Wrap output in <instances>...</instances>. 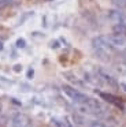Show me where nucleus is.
<instances>
[{
    "instance_id": "obj_11",
    "label": "nucleus",
    "mask_w": 126,
    "mask_h": 127,
    "mask_svg": "<svg viewBox=\"0 0 126 127\" xmlns=\"http://www.w3.org/2000/svg\"><path fill=\"white\" fill-rule=\"evenodd\" d=\"M16 47L18 48H25L26 47V41H25L23 38H18V41H16Z\"/></svg>"
},
{
    "instance_id": "obj_4",
    "label": "nucleus",
    "mask_w": 126,
    "mask_h": 127,
    "mask_svg": "<svg viewBox=\"0 0 126 127\" xmlns=\"http://www.w3.org/2000/svg\"><path fill=\"white\" fill-rule=\"evenodd\" d=\"M11 127H30L29 119L21 112H16L11 119Z\"/></svg>"
},
{
    "instance_id": "obj_8",
    "label": "nucleus",
    "mask_w": 126,
    "mask_h": 127,
    "mask_svg": "<svg viewBox=\"0 0 126 127\" xmlns=\"http://www.w3.org/2000/svg\"><path fill=\"white\" fill-rule=\"evenodd\" d=\"M99 94H100V97H101L103 100H106L107 102H111V104L117 105V107H119V108H122V107H123L122 101H121L119 98H117L115 96H112V94H110V93H104V92H99Z\"/></svg>"
},
{
    "instance_id": "obj_14",
    "label": "nucleus",
    "mask_w": 126,
    "mask_h": 127,
    "mask_svg": "<svg viewBox=\"0 0 126 127\" xmlns=\"http://www.w3.org/2000/svg\"><path fill=\"white\" fill-rule=\"evenodd\" d=\"M33 75H34V71H33V68H30L29 71H27V78H32Z\"/></svg>"
},
{
    "instance_id": "obj_15",
    "label": "nucleus",
    "mask_w": 126,
    "mask_h": 127,
    "mask_svg": "<svg viewBox=\"0 0 126 127\" xmlns=\"http://www.w3.org/2000/svg\"><path fill=\"white\" fill-rule=\"evenodd\" d=\"M121 89H122V90L123 92H125V93H126V82H121Z\"/></svg>"
},
{
    "instance_id": "obj_10",
    "label": "nucleus",
    "mask_w": 126,
    "mask_h": 127,
    "mask_svg": "<svg viewBox=\"0 0 126 127\" xmlns=\"http://www.w3.org/2000/svg\"><path fill=\"white\" fill-rule=\"evenodd\" d=\"M85 124L88 127H108L106 123H103L100 120H89V122H85Z\"/></svg>"
},
{
    "instance_id": "obj_12",
    "label": "nucleus",
    "mask_w": 126,
    "mask_h": 127,
    "mask_svg": "<svg viewBox=\"0 0 126 127\" xmlns=\"http://www.w3.org/2000/svg\"><path fill=\"white\" fill-rule=\"evenodd\" d=\"M15 0H0V7H4V6H7V4H11V3H14Z\"/></svg>"
},
{
    "instance_id": "obj_1",
    "label": "nucleus",
    "mask_w": 126,
    "mask_h": 127,
    "mask_svg": "<svg viewBox=\"0 0 126 127\" xmlns=\"http://www.w3.org/2000/svg\"><path fill=\"white\" fill-rule=\"evenodd\" d=\"M92 48L96 51V53L101 56V58H107L110 52L115 49L111 44H110L107 36H97L95 38H92Z\"/></svg>"
},
{
    "instance_id": "obj_16",
    "label": "nucleus",
    "mask_w": 126,
    "mask_h": 127,
    "mask_svg": "<svg viewBox=\"0 0 126 127\" xmlns=\"http://www.w3.org/2000/svg\"><path fill=\"white\" fill-rule=\"evenodd\" d=\"M0 49H3V44H1V42H0Z\"/></svg>"
},
{
    "instance_id": "obj_7",
    "label": "nucleus",
    "mask_w": 126,
    "mask_h": 127,
    "mask_svg": "<svg viewBox=\"0 0 126 127\" xmlns=\"http://www.w3.org/2000/svg\"><path fill=\"white\" fill-rule=\"evenodd\" d=\"M62 75H63V78H64L68 83H73V85H75V86H81V88H82V86H85V82L81 79V78L77 77L73 71H64Z\"/></svg>"
},
{
    "instance_id": "obj_17",
    "label": "nucleus",
    "mask_w": 126,
    "mask_h": 127,
    "mask_svg": "<svg viewBox=\"0 0 126 127\" xmlns=\"http://www.w3.org/2000/svg\"><path fill=\"white\" fill-rule=\"evenodd\" d=\"M123 74H125V75H126V71H123Z\"/></svg>"
},
{
    "instance_id": "obj_9",
    "label": "nucleus",
    "mask_w": 126,
    "mask_h": 127,
    "mask_svg": "<svg viewBox=\"0 0 126 127\" xmlns=\"http://www.w3.org/2000/svg\"><path fill=\"white\" fill-rule=\"evenodd\" d=\"M112 33L126 37V25H123V23H114L112 25Z\"/></svg>"
},
{
    "instance_id": "obj_3",
    "label": "nucleus",
    "mask_w": 126,
    "mask_h": 127,
    "mask_svg": "<svg viewBox=\"0 0 126 127\" xmlns=\"http://www.w3.org/2000/svg\"><path fill=\"white\" fill-rule=\"evenodd\" d=\"M107 18L112 23H123V25H126V14L121 10H108L107 11Z\"/></svg>"
},
{
    "instance_id": "obj_6",
    "label": "nucleus",
    "mask_w": 126,
    "mask_h": 127,
    "mask_svg": "<svg viewBox=\"0 0 126 127\" xmlns=\"http://www.w3.org/2000/svg\"><path fill=\"white\" fill-rule=\"evenodd\" d=\"M110 44L112 45L114 48H125L126 47V37L123 36H118V34L112 33L111 36H107Z\"/></svg>"
},
{
    "instance_id": "obj_2",
    "label": "nucleus",
    "mask_w": 126,
    "mask_h": 127,
    "mask_svg": "<svg viewBox=\"0 0 126 127\" xmlns=\"http://www.w3.org/2000/svg\"><path fill=\"white\" fill-rule=\"evenodd\" d=\"M62 90H63V93H64L73 102H75L77 105H86L88 101H89V98H90L86 94H84L82 92L77 90L75 88H73V86H70V85H63Z\"/></svg>"
},
{
    "instance_id": "obj_13",
    "label": "nucleus",
    "mask_w": 126,
    "mask_h": 127,
    "mask_svg": "<svg viewBox=\"0 0 126 127\" xmlns=\"http://www.w3.org/2000/svg\"><path fill=\"white\" fill-rule=\"evenodd\" d=\"M12 68H14V71H15V72L22 71V66H21V64H15V66H14Z\"/></svg>"
},
{
    "instance_id": "obj_5",
    "label": "nucleus",
    "mask_w": 126,
    "mask_h": 127,
    "mask_svg": "<svg viewBox=\"0 0 126 127\" xmlns=\"http://www.w3.org/2000/svg\"><path fill=\"white\" fill-rule=\"evenodd\" d=\"M97 78L101 81V83H103V85H108V86H111V88H118L117 79H115L114 77H111L110 74H107V72L99 71L97 72Z\"/></svg>"
}]
</instances>
